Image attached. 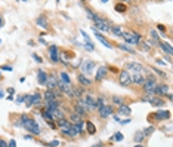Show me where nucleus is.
<instances>
[{
	"instance_id": "nucleus-13",
	"label": "nucleus",
	"mask_w": 173,
	"mask_h": 147,
	"mask_svg": "<svg viewBox=\"0 0 173 147\" xmlns=\"http://www.w3.org/2000/svg\"><path fill=\"white\" fill-rule=\"evenodd\" d=\"M167 92H169V85L163 83V85H157V86H155L154 95H157V97H161V98H164V95H166Z\"/></svg>"
},
{
	"instance_id": "nucleus-43",
	"label": "nucleus",
	"mask_w": 173,
	"mask_h": 147,
	"mask_svg": "<svg viewBox=\"0 0 173 147\" xmlns=\"http://www.w3.org/2000/svg\"><path fill=\"white\" fill-rule=\"evenodd\" d=\"M46 146H49V147H58L59 141H58V140H53V141H50V143H46Z\"/></svg>"
},
{
	"instance_id": "nucleus-51",
	"label": "nucleus",
	"mask_w": 173,
	"mask_h": 147,
	"mask_svg": "<svg viewBox=\"0 0 173 147\" xmlns=\"http://www.w3.org/2000/svg\"><path fill=\"white\" fill-rule=\"evenodd\" d=\"M7 147H17V141H15V140H11V141L7 143Z\"/></svg>"
},
{
	"instance_id": "nucleus-50",
	"label": "nucleus",
	"mask_w": 173,
	"mask_h": 147,
	"mask_svg": "<svg viewBox=\"0 0 173 147\" xmlns=\"http://www.w3.org/2000/svg\"><path fill=\"white\" fill-rule=\"evenodd\" d=\"M0 147H7V141L3 138H0Z\"/></svg>"
},
{
	"instance_id": "nucleus-35",
	"label": "nucleus",
	"mask_w": 173,
	"mask_h": 147,
	"mask_svg": "<svg viewBox=\"0 0 173 147\" xmlns=\"http://www.w3.org/2000/svg\"><path fill=\"white\" fill-rule=\"evenodd\" d=\"M70 125V122H68V119L67 117H64V119H59V120H56V128L58 129H61V128H65V126H68Z\"/></svg>"
},
{
	"instance_id": "nucleus-26",
	"label": "nucleus",
	"mask_w": 173,
	"mask_h": 147,
	"mask_svg": "<svg viewBox=\"0 0 173 147\" xmlns=\"http://www.w3.org/2000/svg\"><path fill=\"white\" fill-rule=\"evenodd\" d=\"M73 112H74V113H77L79 116H81V117H83V119H85V117L87 116V113H89V112H87L86 108H83V107H80L79 104H74V106H73Z\"/></svg>"
},
{
	"instance_id": "nucleus-15",
	"label": "nucleus",
	"mask_w": 173,
	"mask_h": 147,
	"mask_svg": "<svg viewBox=\"0 0 173 147\" xmlns=\"http://www.w3.org/2000/svg\"><path fill=\"white\" fill-rule=\"evenodd\" d=\"M30 102H31V107L33 106H42V102H43V97H42V94L39 91H36L31 97H30Z\"/></svg>"
},
{
	"instance_id": "nucleus-9",
	"label": "nucleus",
	"mask_w": 173,
	"mask_h": 147,
	"mask_svg": "<svg viewBox=\"0 0 173 147\" xmlns=\"http://www.w3.org/2000/svg\"><path fill=\"white\" fill-rule=\"evenodd\" d=\"M98 113H99V117H101V119H107V117L112 116V113H114V107L105 104V106H102V107L98 108Z\"/></svg>"
},
{
	"instance_id": "nucleus-54",
	"label": "nucleus",
	"mask_w": 173,
	"mask_h": 147,
	"mask_svg": "<svg viewBox=\"0 0 173 147\" xmlns=\"http://www.w3.org/2000/svg\"><path fill=\"white\" fill-rule=\"evenodd\" d=\"M90 147H105V144H104V143H96V144L90 146Z\"/></svg>"
},
{
	"instance_id": "nucleus-28",
	"label": "nucleus",
	"mask_w": 173,
	"mask_h": 147,
	"mask_svg": "<svg viewBox=\"0 0 173 147\" xmlns=\"http://www.w3.org/2000/svg\"><path fill=\"white\" fill-rule=\"evenodd\" d=\"M95 37H96L98 40H99V42L102 43V45H104V46H107L108 49H112V45H111V43H110V42H108L107 39H105V37H104V36H102L101 33H98V31H95Z\"/></svg>"
},
{
	"instance_id": "nucleus-49",
	"label": "nucleus",
	"mask_w": 173,
	"mask_h": 147,
	"mask_svg": "<svg viewBox=\"0 0 173 147\" xmlns=\"http://www.w3.org/2000/svg\"><path fill=\"white\" fill-rule=\"evenodd\" d=\"M17 102H18V104L24 102V95H18V97H17Z\"/></svg>"
},
{
	"instance_id": "nucleus-37",
	"label": "nucleus",
	"mask_w": 173,
	"mask_h": 147,
	"mask_svg": "<svg viewBox=\"0 0 173 147\" xmlns=\"http://www.w3.org/2000/svg\"><path fill=\"white\" fill-rule=\"evenodd\" d=\"M142 132H144V135H145V137H151L154 132H155V126H154V125H149V126L145 128Z\"/></svg>"
},
{
	"instance_id": "nucleus-38",
	"label": "nucleus",
	"mask_w": 173,
	"mask_h": 147,
	"mask_svg": "<svg viewBox=\"0 0 173 147\" xmlns=\"http://www.w3.org/2000/svg\"><path fill=\"white\" fill-rule=\"evenodd\" d=\"M123 138H124V137H123L121 132H116V134L110 138V141H123Z\"/></svg>"
},
{
	"instance_id": "nucleus-33",
	"label": "nucleus",
	"mask_w": 173,
	"mask_h": 147,
	"mask_svg": "<svg viewBox=\"0 0 173 147\" xmlns=\"http://www.w3.org/2000/svg\"><path fill=\"white\" fill-rule=\"evenodd\" d=\"M40 114H42V117L46 122H50V120H53V117H52V113L49 112V110H46V108H42V112H40Z\"/></svg>"
},
{
	"instance_id": "nucleus-58",
	"label": "nucleus",
	"mask_w": 173,
	"mask_h": 147,
	"mask_svg": "<svg viewBox=\"0 0 173 147\" xmlns=\"http://www.w3.org/2000/svg\"><path fill=\"white\" fill-rule=\"evenodd\" d=\"M25 140H33V135H31V134H27V135H25Z\"/></svg>"
},
{
	"instance_id": "nucleus-59",
	"label": "nucleus",
	"mask_w": 173,
	"mask_h": 147,
	"mask_svg": "<svg viewBox=\"0 0 173 147\" xmlns=\"http://www.w3.org/2000/svg\"><path fill=\"white\" fill-rule=\"evenodd\" d=\"M3 25H5V21H3L2 17H0V27H3Z\"/></svg>"
},
{
	"instance_id": "nucleus-61",
	"label": "nucleus",
	"mask_w": 173,
	"mask_h": 147,
	"mask_svg": "<svg viewBox=\"0 0 173 147\" xmlns=\"http://www.w3.org/2000/svg\"><path fill=\"white\" fill-rule=\"evenodd\" d=\"M133 147H145L144 144H136V146H133Z\"/></svg>"
},
{
	"instance_id": "nucleus-40",
	"label": "nucleus",
	"mask_w": 173,
	"mask_h": 147,
	"mask_svg": "<svg viewBox=\"0 0 173 147\" xmlns=\"http://www.w3.org/2000/svg\"><path fill=\"white\" fill-rule=\"evenodd\" d=\"M118 48L121 49V51H124V52H129V54H135V51L130 48V46H127V45H118Z\"/></svg>"
},
{
	"instance_id": "nucleus-53",
	"label": "nucleus",
	"mask_w": 173,
	"mask_h": 147,
	"mask_svg": "<svg viewBox=\"0 0 173 147\" xmlns=\"http://www.w3.org/2000/svg\"><path fill=\"white\" fill-rule=\"evenodd\" d=\"M155 63H157V64H160V65H166V63H164L163 60H160V58H157V60H155Z\"/></svg>"
},
{
	"instance_id": "nucleus-5",
	"label": "nucleus",
	"mask_w": 173,
	"mask_h": 147,
	"mask_svg": "<svg viewBox=\"0 0 173 147\" xmlns=\"http://www.w3.org/2000/svg\"><path fill=\"white\" fill-rule=\"evenodd\" d=\"M24 128H25L31 135H40V134H42V129H40V126H39V123H37L34 119H30V120L25 123Z\"/></svg>"
},
{
	"instance_id": "nucleus-45",
	"label": "nucleus",
	"mask_w": 173,
	"mask_h": 147,
	"mask_svg": "<svg viewBox=\"0 0 173 147\" xmlns=\"http://www.w3.org/2000/svg\"><path fill=\"white\" fill-rule=\"evenodd\" d=\"M33 58L36 60V63H39V64H42V63H43V60H42V58H40L39 55H37V54H33Z\"/></svg>"
},
{
	"instance_id": "nucleus-39",
	"label": "nucleus",
	"mask_w": 173,
	"mask_h": 147,
	"mask_svg": "<svg viewBox=\"0 0 173 147\" xmlns=\"http://www.w3.org/2000/svg\"><path fill=\"white\" fill-rule=\"evenodd\" d=\"M114 9L117 11V12H126V9H127V6L124 5V3H116V6H114Z\"/></svg>"
},
{
	"instance_id": "nucleus-36",
	"label": "nucleus",
	"mask_w": 173,
	"mask_h": 147,
	"mask_svg": "<svg viewBox=\"0 0 173 147\" xmlns=\"http://www.w3.org/2000/svg\"><path fill=\"white\" fill-rule=\"evenodd\" d=\"M110 31L114 34V36H117V37H121V34H123L121 27H118V25H117V27H116V25H114V27H111V28H110Z\"/></svg>"
},
{
	"instance_id": "nucleus-19",
	"label": "nucleus",
	"mask_w": 173,
	"mask_h": 147,
	"mask_svg": "<svg viewBox=\"0 0 173 147\" xmlns=\"http://www.w3.org/2000/svg\"><path fill=\"white\" fill-rule=\"evenodd\" d=\"M71 58H74V52H71V51H64L62 54H59V61H62L64 64H68Z\"/></svg>"
},
{
	"instance_id": "nucleus-4",
	"label": "nucleus",
	"mask_w": 173,
	"mask_h": 147,
	"mask_svg": "<svg viewBox=\"0 0 173 147\" xmlns=\"http://www.w3.org/2000/svg\"><path fill=\"white\" fill-rule=\"evenodd\" d=\"M118 83L121 86L132 85V74L127 70H120L118 71Z\"/></svg>"
},
{
	"instance_id": "nucleus-22",
	"label": "nucleus",
	"mask_w": 173,
	"mask_h": 147,
	"mask_svg": "<svg viewBox=\"0 0 173 147\" xmlns=\"http://www.w3.org/2000/svg\"><path fill=\"white\" fill-rule=\"evenodd\" d=\"M68 122L71 123V125H76V123H79V122H81V120H85L81 116H79L77 113H74V112H71V113H68Z\"/></svg>"
},
{
	"instance_id": "nucleus-23",
	"label": "nucleus",
	"mask_w": 173,
	"mask_h": 147,
	"mask_svg": "<svg viewBox=\"0 0 173 147\" xmlns=\"http://www.w3.org/2000/svg\"><path fill=\"white\" fill-rule=\"evenodd\" d=\"M145 82V76L142 73H136V74H132V83L135 85H144Z\"/></svg>"
},
{
	"instance_id": "nucleus-29",
	"label": "nucleus",
	"mask_w": 173,
	"mask_h": 147,
	"mask_svg": "<svg viewBox=\"0 0 173 147\" xmlns=\"http://www.w3.org/2000/svg\"><path fill=\"white\" fill-rule=\"evenodd\" d=\"M133 140H135V143H136V144H142L147 140V137L144 135V132H142V131H136V132H135Z\"/></svg>"
},
{
	"instance_id": "nucleus-20",
	"label": "nucleus",
	"mask_w": 173,
	"mask_h": 147,
	"mask_svg": "<svg viewBox=\"0 0 173 147\" xmlns=\"http://www.w3.org/2000/svg\"><path fill=\"white\" fill-rule=\"evenodd\" d=\"M48 76H49V73H46L44 70H39V71H37V82H39V85H46Z\"/></svg>"
},
{
	"instance_id": "nucleus-44",
	"label": "nucleus",
	"mask_w": 173,
	"mask_h": 147,
	"mask_svg": "<svg viewBox=\"0 0 173 147\" xmlns=\"http://www.w3.org/2000/svg\"><path fill=\"white\" fill-rule=\"evenodd\" d=\"M157 28H158V31H160L161 34H166V27H164V25L158 24V25H157Z\"/></svg>"
},
{
	"instance_id": "nucleus-2",
	"label": "nucleus",
	"mask_w": 173,
	"mask_h": 147,
	"mask_svg": "<svg viewBox=\"0 0 173 147\" xmlns=\"http://www.w3.org/2000/svg\"><path fill=\"white\" fill-rule=\"evenodd\" d=\"M121 37H124V40L127 42V46L129 45H139L142 42V36L138 34L136 31H123Z\"/></svg>"
},
{
	"instance_id": "nucleus-1",
	"label": "nucleus",
	"mask_w": 173,
	"mask_h": 147,
	"mask_svg": "<svg viewBox=\"0 0 173 147\" xmlns=\"http://www.w3.org/2000/svg\"><path fill=\"white\" fill-rule=\"evenodd\" d=\"M144 92L147 95H154V91H155V86H157V77L149 74V76H145V82H144Z\"/></svg>"
},
{
	"instance_id": "nucleus-3",
	"label": "nucleus",
	"mask_w": 173,
	"mask_h": 147,
	"mask_svg": "<svg viewBox=\"0 0 173 147\" xmlns=\"http://www.w3.org/2000/svg\"><path fill=\"white\" fill-rule=\"evenodd\" d=\"M149 120H154V122H161V120H167V119H170V112L169 110H158V112H155V113H153L151 116L148 117Z\"/></svg>"
},
{
	"instance_id": "nucleus-46",
	"label": "nucleus",
	"mask_w": 173,
	"mask_h": 147,
	"mask_svg": "<svg viewBox=\"0 0 173 147\" xmlns=\"http://www.w3.org/2000/svg\"><path fill=\"white\" fill-rule=\"evenodd\" d=\"M153 70H154V71L157 73V74H160L161 77H166V74H164V73H163L161 70H158V69H155V67H153Z\"/></svg>"
},
{
	"instance_id": "nucleus-10",
	"label": "nucleus",
	"mask_w": 173,
	"mask_h": 147,
	"mask_svg": "<svg viewBox=\"0 0 173 147\" xmlns=\"http://www.w3.org/2000/svg\"><path fill=\"white\" fill-rule=\"evenodd\" d=\"M48 54H49V58H50V61L56 64L59 63V48L56 45H52L48 48Z\"/></svg>"
},
{
	"instance_id": "nucleus-16",
	"label": "nucleus",
	"mask_w": 173,
	"mask_h": 147,
	"mask_svg": "<svg viewBox=\"0 0 173 147\" xmlns=\"http://www.w3.org/2000/svg\"><path fill=\"white\" fill-rule=\"evenodd\" d=\"M77 82L80 86H90L92 85V79H89L86 74H83V73H79L77 74Z\"/></svg>"
},
{
	"instance_id": "nucleus-6",
	"label": "nucleus",
	"mask_w": 173,
	"mask_h": 147,
	"mask_svg": "<svg viewBox=\"0 0 173 147\" xmlns=\"http://www.w3.org/2000/svg\"><path fill=\"white\" fill-rule=\"evenodd\" d=\"M80 69L83 71V74H90L95 69V63L92 60H80Z\"/></svg>"
},
{
	"instance_id": "nucleus-47",
	"label": "nucleus",
	"mask_w": 173,
	"mask_h": 147,
	"mask_svg": "<svg viewBox=\"0 0 173 147\" xmlns=\"http://www.w3.org/2000/svg\"><path fill=\"white\" fill-rule=\"evenodd\" d=\"M2 70H6V71H12L13 67L12 65H2Z\"/></svg>"
},
{
	"instance_id": "nucleus-24",
	"label": "nucleus",
	"mask_w": 173,
	"mask_h": 147,
	"mask_svg": "<svg viewBox=\"0 0 173 147\" xmlns=\"http://www.w3.org/2000/svg\"><path fill=\"white\" fill-rule=\"evenodd\" d=\"M85 129H86V132L89 135L96 134V126H95V123L90 122V120H85Z\"/></svg>"
},
{
	"instance_id": "nucleus-60",
	"label": "nucleus",
	"mask_w": 173,
	"mask_h": 147,
	"mask_svg": "<svg viewBox=\"0 0 173 147\" xmlns=\"http://www.w3.org/2000/svg\"><path fill=\"white\" fill-rule=\"evenodd\" d=\"M3 97H5V92H3L2 89H0V98H3Z\"/></svg>"
},
{
	"instance_id": "nucleus-17",
	"label": "nucleus",
	"mask_w": 173,
	"mask_h": 147,
	"mask_svg": "<svg viewBox=\"0 0 173 147\" xmlns=\"http://www.w3.org/2000/svg\"><path fill=\"white\" fill-rule=\"evenodd\" d=\"M157 45L160 46V49L163 51L166 55H169V57H172V54H173V48H172V45L170 43H167V42H158Z\"/></svg>"
},
{
	"instance_id": "nucleus-62",
	"label": "nucleus",
	"mask_w": 173,
	"mask_h": 147,
	"mask_svg": "<svg viewBox=\"0 0 173 147\" xmlns=\"http://www.w3.org/2000/svg\"><path fill=\"white\" fill-rule=\"evenodd\" d=\"M0 80H3V76H2V73H0Z\"/></svg>"
},
{
	"instance_id": "nucleus-27",
	"label": "nucleus",
	"mask_w": 173,
	"mask_h": 147,
	"mask_svg": "<svg viewBox=\"0 0 173 147\" xmlns=\"http://www.w3.org/2000/svg\"><path fill=\"white\" fill-rule=\"evenodd\" d=\"M71 89H73V97L74 98H83L85 97V89H81V88L79 86H71Z\"/></svg>"
},
{
	"instance_id": "nucleus-18",
	"label": "nucleus",
	"mask_w": 173,
	"mask_h": 147,
	"mask_svg": "<svg viewBox=\"0 0 173 147\" xmlns=\"http://www.w3.org/2000/svg\"><path fill=\"white\" fill-rule=\"evenodd\" d=\"M107 71H108V69L105 67V65H101V67L98 69V71H96V76H95L96 82H102V80L105 79V76H107Z\"/></svg>"
},
{
	"instance_id": "nucleus-7",
	"label": "nucleus",
	"mask_w": 173,
	"mask_h": 147,
	"mask_svg": "<svg viewBox=\"0 0 173 147\" xmlns=\"http://www.w3.org/2000/svg\"><path fill=\"white\" fill-rule=\"evenodd\" d=\"M110 28H111V25H110V23H108V19H104V18H101L99 21H96L95 23V31H104V33H107V31H110Z\"/></svg>"
},
{
	"instance_id": "nucleus-32",
	"label": "nucleus",
	"mask_w": 173,
	"mask_h": 147,
	"mask_svg": "<svg viewBox=\"0 0 173 147\" xmlns=\"http://www.w3.org/2000/svg\"><path fill=\"white\" fill-rule=\"evenodd\" d=\"M112 104H114V106H117V107H120V106H123V104H126V100L123 98V97H118V95H112Z\"/></svg>"
},
{
	"instance_id": "nucleus-42",
	"label": "nucleus",
	"mask_w": 173,
	"mask_h": 147,
	"mask_svg": "<svg viewBox=\"0 0 173 147\" xmlns=\"http://www.w3.org/2000/svg\"><path fill=\"white\" fill-rule=\"evenodd\" d=\"M102 106H105V97H98L96 98V107L99 108Z\"/></svg>"
},
{
	"instance_id": "nucleus-14",
	"label": "nucleus",
	"mask_w": 173,
	"mask_h": 147,
	"mask_svg": "<svg viewBox=\"0 0 173 147\" xmlns=\"http://www.w3.org/2000/svg\"><path fill=\"white\" fill-rule=\"evenodd\" d=\"M62 104H61V101L59 100H50V101H44V107L43 108H46L49 110V112H52V110H56L59 108Z\"/></svg>"
},
{
	"instance_id": "nucleus-31",
	"label": "nucleus",
	"mask_w": 173,
	"mask_h": 147,
	"mask_svg": "<svg viewBox=\"0 0 173 147\" xmlns=\"http://www.w3.org/2000/svg\"><path fill=\"white\" fill-rule=\"evenodd\" d=\"M117 112H118V114H121V116H129L132 110H130V107L127 106V104H123V106H120V107H118Z\"/></svg>"
},
{
	"instance_id": "nucleus-25",
	"label": "nucleus",
	"mask_w": 173,
	"mask_h": 147,
	"mask_svg": "<svg viewBox=\"0 0 173 147\" xmlns=\"http://www.w3.org/2000/svg\"><path fill=\"white\" fill-rule=\"evenodd\" d=\"M58 76H59V77H58L59 82H62V83H65V85H71V77H70V74H68L67 71H61Z\"/></svg>"
},
{
	"instance_id": "nucleus-57",
	"label": "nucleus",
	"mask_w": 173,
	"mask_h": 147,
	"mask_svg": "<svg viewBox=\"0 0 173 147\" xmlns=\"http://www.w3.org/2000/svg\"><path fill=\"white\" fill-rule=\"evenodd\" d=\"M112 119H114L116 122H120V117H118V116H116V114H112Z\"/></svg>"
},
{
	"instance_id": "nucleus-30",
	"label": "nucleus",
	"mask_w": 173,
	"mask_h": 147,
	"mask_svg": "<svg viewBox=\"0 0 173 147\" xmlns=\"http://www.w3.org/2000/svg\"><path fill=\"white\" fill-rule=\"evenodd\" d=\"M42 97H43V100H44V101L58 100V98H56V95H55V92H53V91H50V89H46V91H44V94L42 95Z\"/></svg>"
},
{
	"instance_id": "nucleus-56",
	"label": "nucleus",
	"mask_w": 173,
	"mask_h": 147,
	"mask_svg": "<svg viewBox=\"0 0 173 147\" xmlns=\"http://www.w3.org/2000/svg\"><path fill=\"white\" fill-rule=\"evenodd\" d=\"M110 70H111L112 73H118V69H117V67H110Z\"/></svg>"
},
{
	"instance_id": "nucleus-41",
	"label": "nucleus",
	"mask_w": 173,
	"mask_h": 147,
	"mask_svg": "<svg viewBox=\"0 0 173 147\" xmlns=\"http://www.w3.org/2000/svg\"><path fill=\"white\" fill-rule=\"evenodd\" d=\"M149 36L153 37V40H154V42H157V43L160 42V37H158V34H157V31H155V30H149Z\"/></svg>"
},
{
	"instance_id": "nucleus-34",
	"label": "nucleus",
	"mask_w": 173,
	"mask_h": 147,
	"mask_svg": "<svg viewBox=\"0 0 173 147\" xmlns=\"http://www.w3.org/2000/svg\"><path fill=\"white\" fill-rule=\"evenodd\" d=\"M36 24H37V25H40L42 28H44V30H46V28L49 27V24H48V21L44 19V17H39V18H37V19H36Z\"/></svg>"
},
{
	"instance_id": "nucleus-12",
	"label": "nucleus",
	"mask_w": 173,
	"mask_h": 147,
	"mask_svg": "<svg viewBox=\"0 0 173 147\" xmlns=\"http://www.w3.org/2000/svg\"><path fill=\"white\" fill-rule=\"evenodd\" d=\"M56 85H58V77H56L55 73H50V74L48 76V80H46V85H44V86H46L48 89L53 91V89H56V88H58Z\"/></svg>"
},
{
	"instance_id": "nucleus-21",
	"label": "nucleus",
	"mask_w": 173,
	"mask_h": 147,
	"mask_svg": "<svg viewBox=\"0 0 173 147\" xmlns=\"http://www.w3.org/2000/svg\"><path fill=\"white\" fill-rule=\"evenodd\" d=\"M52 117H53V120H59V119H64V117L67 116V113L64 112V110L59 107V108H56V110H52Z\"/></svg>"
},
{
	"instance_id": "nucleus-55",
	"label": "nucleus",
	"mask_w": 173,
	"mask_h": 147,
	"mask_svg": "<svg viewBox=\"0 0 173 147\" xmlns=\"http://www.w3.org/2000/svg\"><path fill=\"white\" fill-rule=\"evenodd\" d=\"M7 92H9L11 95H13L15 94V89H13V88H7Z\"/></svg>"
},
{
	"instance_id": "nucleus-11",
	"label": "nucleus",
	"mask_w": 173,
	"mask_h": 147,
	"mask_svg": "<svg viewBox=\"0 0 173 147\" xmlns=\"http://www.w3.org/2000/svg\"><path fill=\"white\" fill-rule=\"evenodd\" d=\"M83 100H85V102H86V106H87V110H89V112L98 110V107H96V98L92 97V94H85Z\"/></svg>"
},
{
	"instance_id": "nucleus-8",
	"label": "nucleus",
	"mask_w": 173,
	"mask_h": 147,
	"mask_svg": "<svg viewBox=\"0 0 173 147\" xmlns=\"http://www.w3.org/2000/svg\"><path fill=\"white\" fill-rule=\"evenodd\" d=\"M124 70H127L132 74H136V73H142L144 71V65H142L141 63H127L126 64V69Z\"/></svg>"
},
{
	"instance_id": "nucleus-63",
	"label": "nucleus",
	"mask_w": 173,
	"mask_h": 147,
	"mask_svg": "<svg viewBox=\"0 0 173 147\" xmlns=\"http://www.w3.org/2000/svg\"><path fill=\"white\" fill-rule=\"evenodd\" d=\"M0 43H2V39H0Z\"/></svg>"
},
{
	"instance_id": "nucleus-52",
	"label": "nucleus",
	"mask_w": 173,
	"mask_h": 147,
	"mask_svg": "<svg viewBox=\"0 0 173 147\" xmlns=\"http://www.w3.org/2000/svg\"><path fill=\"white\" fill-rule=\"evenodd\" d=\"M120 123H121V125H126V123H130V119H129V117H127V119H120Z\"/></svg>"
},
{
	"instance_id": "nucleus-48",
	"label": "nucleus",
	"mask_w": 173,
	"mask_h": 147,
	"mask_svg": "<svg viewBox=\"0 0 173 147\" xmlns=\"http://www.w3.org/2000/svg\"><path fill=\"white\" fill-rule=\"evenodd\" d=\"M48 125L52 128V129H58L56 128V123H55V120H50V122H48Z\"/></svg>"
}]
</instances>
